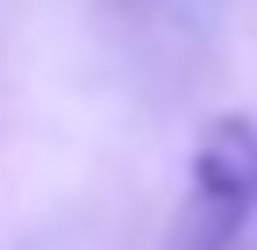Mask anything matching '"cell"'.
<instances>
[{
  "label": "cell",
  "instance_id": "6da1fadb",
  "mask_svg": "<svg viewBox=\"0 0 257 250\" xmlns=\"http://www.w3.org/2000/svg\"><path fill=\"white\" fill-rule=\"evenodd\" d=\"M250 222H257V121L229 107V114H207L193 136L172 250H236Z\"/></svg>",
  "mask_w": 257,
  "mask_h": 250
}]
</instances>
